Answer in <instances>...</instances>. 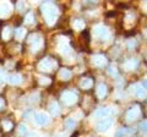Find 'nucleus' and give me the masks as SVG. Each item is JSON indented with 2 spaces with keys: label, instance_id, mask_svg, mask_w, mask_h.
<instances>
[{
  "label": "nucleus",
  "instance_id": "17",
  "mask_svg": "<svg viewBox=\"0 0 147 137\" xmlns=\"http://www.w3.org/2000/svg\"><path fill=\"white\" fill-rule=\"evenodd\" d=\"M92 86H93V80L91 77H85L80 81V87L82 89H90Z\"/></svg>",
  "mask_w": 147,
  "mask_h": 137
},
{
  "label": "nucleus",
  "instance_id": "37",
  "mask_svg": "<svg viewBox=\"0 0 147 137\" xmlns=\"http://www.w3.org/2000/svg\"><path fill=\"white\" fill-rule=\"evenodd\" d=\"M26 137H37V136H36L34 134H28V135H27Z\"/></svg>",
  "mask_w": 147,
  "mask_h": 137
},
{
  "label": "nucleus",
  "instance_id": "10",
  "mask_svg": "<svg viewBox=\"0 0 147 137\" xmlns=\"http://www.w3.org/2000/svg\"><path fill=\"white\" fill-rule=\"evenodd\" d=\"M92 65L94 67H103L107 65V58H105L103 54H94L92 56Z\"/></svg>",
  "mask_w": 147,
  "mask_h": 137
},
{
  "label": "nucleus",
  "instance_id": "34",
  "mask_svg": "<svg viewBox=\"0 0 147 137\" xmlns=\"http://www.w3.org/2000/svg\"><path fill=\"white\" fill-rule=\"evenodd\" d=\"M16 7H17V10H18V11H21V10H24V9L26 7V4H25L24 1H18V3H17V5H16Z\"/></svg>",
  "mask_w": 147,
  "mask_h": 137
},
{
  "label": "nucleus",
  "instance_id": "30",
  "mask_svg": "<svg viewBox=\"0 0 147 137\" xmlns=\"http://www.w3.org/2000/svg\"><path fill=\"white\" fill-rule=\"evenodd\" d=\"M18 134H20V135H25V134H27V126L24 125V124H21L20 126H18Z\"/></svg>",
  "mask_w": 147,
  "mask_h": 137
},
{
  "label": "nucleus",
  "instance_id": "11",
  "mask_svg": "<svg viewBox=\"0 0 147 137\" xmlns=\"http://www.w3.org/2000/svg\"><path fill=\"white\" fill-rule=\"evenodd\" d=\"M112 124H113L112 119L104 118V119H100V120L97 122V125H96V129H97L99 132H103V131H107L108 129H110Z\"/></svg>",
  "mask_w": 147,
  "mask_h": 137
},
{
  "label": "nucleus",
  "instance_id": "32",
  "mask_svg": "<svg viewBox=\"0 0 147 137\" xmlns=\"http://www.w3.org/2000/svg\"><path fill=\"white\" fill-rule=\"evenodd\" d=\"M139 129H140V131H142V132H147V121H142V122H140Z\"/></svg>",
  "mask_w": 147,
  "mask_h": 137
},
{
  "label": "nucleus",
  "instance_id": "27",
  "mask_svg": "<svg viewBox=\"0 0 147 137\" xmlns=\"http://www.w3.org/2000/svg\"><path fill=\"white\" fill-rule=\"evenodd\" d=\"M127 134H129V130L125 129V127H121V129L118 130V132L115 134V137H125Z\"/></svg>",
  "mask_w": 147,
  "mask_h": 137
},
{
  "label": "nucleus",
  "instance_id": "40",
  "mask_svg": "<svg viewBox=\"0 0 147 137\" xmlns=\"http://www.w3.org/2000/svg\"><path fill=\"white\" fill-rule=\"evenodd\" d=\"M146 111H147V104H146Z\"/></svg>",
  "mask_w": 147,
  "mask_h": 137
},
{
  "label": "nucleus",
  "instance_id": "5",
  "mask_svg": "<svg viewBox=\"0 0 147 137\" xmlns=\"http://www.w3.org/2000/svg\"><path fill=\"white\" fill-rule=\"evenodd\" d=\"M129 91H130L131 93H134L139 99H145V98L147 97L146 89L142 87V85H140V83H134V85H131L130 87H129Z\"/></svg>",
  "mask_w": 147,
  "mask_h": 137
},
{
  "label": "nucleus",
  "instance_id": "7",
  "mask_svg": "<svg viewBox=\"0 0 147 137\" xmlns=\"http://www.w3.org/2000/svg\"><path fill=\"white\" fill-rule=\"evenodd\" d=\"M30 43H31V50L32 52H38L43 45V39H42L40 36L33 34V36H31V38H30Z\"/></svg>",
  "mask_w": 147,
  "mask_h": 137
},
{
  "label": "nucleus",
  "instance_id": "1",
  "mask_svg": "<svg viewBox=\"0 0 147 137\" xmlns=\"http://www.w3.org/2000/svg\"><path fill=\"white\" fill-rule=\"evenodd\" d=\"M40 10H42L44 19L49 26H52L57 22L58 16H59V10L53 3H50V1L44 3L42 5V7H40Z\"/></svg>",
  "mask_w": 147,
  "mask_h": 137
},
{
  "label": "nucleus",
  "instance_id": "18",
  "mask_svg": "<svg viewBox=\"0 0 147 137\" xmlns=\"http://www.w3.org/2000/svg\"><path fill=\"white\" fill-rule=\"evenodd\" d=\"M7 82L10 85H20L22 82V77L18 74H11L10 76H7Z\"/></svg>",
  "mask_w": 147,
  "mask_h": 137
},
{
  "label": "nucleus",
  "instance_id": "31",
  "mask_svg": "<svg viewBox=\"0 0 147 137\" xmlns=\"http://www.w3.org/2000/svg\"><path fill=\"white\" fill-rule=\"evenodd\" d=\"M39 83L47 86L50 83V79H48V77H39Z\"/></svg>",
  "mask_w": 147,
  "mask_h": 137
},
{
  "label": "nucleus",
  "instance_id": "39",
  "mask_svg": "<svg viewBox=\"0 0 147 137\" xmlns=\"http://www.w3.org/2000/svg\"><path fill=\"white\" fill-rule=\"evenodd\" d=\"M145 33H146V34H147V30H145Z\"/></svg>",
  "mask_w": 147,
  "mask_h": 137
},
{
  "label": "nucleus",
  "instance_id": "23",
  "mask_svg": "<svg viewBox=\"0 0 147 137\" xmlns=\"http://www.w3.org/2000/svg\"><path fill=\"white\" fill-rule=\"evenodd\" d=\"M64 124H65V127L67 130H71V129H74V127L76 126V120H75V119H72V118H69V119H66V120H65Z\"/></svg>",
  "mask_w": 147,
  "mask_h": 137
},
{
  "label": "nucleus",
  "instance_id": "6",
  "mask_svg": "<svg viewBox=\"0 0 147 137\" xmlns=\"http://www.w3.org/2000/svg\"><path fill=\"white\" fill-rule=\"evenodd\" d=\"M93 33H94L96 37L100 40H107L109 38V31H108L107 27L103 26V25L96 26L93 28Z\"/></svg>",
  "mask_w": 147,
  "mask_h": 137
},
{
  "label": "nucleus",
  "instance_id": "15",
  "mask_svg": "<svg viewBox=\"0 0 147 137\" xmlns=\"http://www.w3.org/2000/svg\"><path fill=\"white\" fill-rule=\"evenodd\" d=\"M107 93H108V87H107V85L105 83H99L98 86H97V89H96V94H97V97L99 98V99H103L105 95H107Z\"/></svg>",
  "mask_w": 147,
  "mask_h": 137
},
{
  "label": "nucleus",
  "instance_id": "33",
  "mask_svg": "<svg viewBox=\"0 0 147 137\" xmlns=\"http://www.w3.org/2000/svg\"><path fill=\"white\" fill-rule=\"evenodd\" d=\"M7 80V77L5 76V74L0 70V85H3V83H5V81Z\"/></svg>",
  "mask_w": 147,
  "mask_h": 137
},
{
  "label": "nucleus",
  "instance_id": "28",
  "mask_svg": "<svg viewBox=\"0 0 147 137\" xmlns=\"http://www.w3.org/2000/svg\"><path fill=\"white\" fill-rule=\"evenodd\" d=\"M136 45H137L136 39H129V40H127V44H126V48H127L129 50H132V49L136 48Z\"/></svg>",
  "mask_w": 147,
  "mask_h": 137
},
{
  "label": "nucleus",
  "instance_id": "12",
  "mask_svg": "<svg viewBox=\"0 0 147 137\" xmlns=\"http://www.w3.org/2000/svg\"><path fill=\"white\" fill-rule=\"evenodd\" d=\"M136 13L134 12V10L132 11H127L125 13V17H124V24H125V26L127 27V28H131V27H134L135 24H136Z\"/></svg>",
  "mask_w": 147,
  "mask_h": 137
},
{
  "label": "nucleus",
  "instance_id": "35",
  "mask_svg": "<svg viewBox=\"0 0 147 137\" xmlns=\"http://www.w3.org/2000/svg\"><path fill=\"white\" fill-rule=\"evenodd\" d=\"M4 104H5V103H4V99L0 98V110H1V109L4 108Z\"/></svg>",
  "mask_w": 147,
  "mask_h": 137
},
{
  "label": "nucleus",
  "instance_id": "22",
  "mask_svg": "<svg viewBox=\"0 0 147 137\" xmlns=\"http://www.w3.org/2000/svg\"><path fill=\"white\" fill-rule=\"evenodd\" d=\"M1 126H3L4 131H6V132L11 131V130L13 129V124H12L10 120H3V121H1Z\"/></svg>",
  "mask_w": 147,
  "mask_h": 137
},
{
  "label": "nucleus",
  "instance_id": "8",
  "mask_svg": "<svg viewBox=\"0 0 147 137\" xmlns=\"http://www.w3.org/2000/svg\"><path fill=\"white\" fill-rule=\"evenodd\" d=\"M58 50L60 52V54L63 55H67V54L71 53V47L67 43V39L66 38H59V42H58Z\"/></svg>",
  "mask_w": 147,
  "mask_h": 137
},
{
  "label": "nucleus",
  "instance_id": "26",
  "mask_svg": "<svg viewBox=\"0 0 147 137\" xmlns=\"http://www.w3.org/2000/svg\"><path fill=\"white\" fill-rule=\"evenodd\" d=\"M34 21V16H33V12L32 11H30L26 15V17H25V24H27V25H30V24H32V22Z\"/></svg>",
  "mask_w": 147,
  "mask_h": 137
},
{
  "label": "nucleus",
  "instance_id": "25",
  "mask_svg": "<svg viewBox=\"0 0 147 137\" xmlns=\"http://www.w3.org/2000/svg\"><path fill=\"white\" fill-rule=\"evenodd\" d=\"M25 34H26V30L25 28H17L15 31V38L16 39H22L25 37Z\"/></svg>",
  "mask_w": 147,
  "mask_h": 137
},
{
  "label": "nucleus",
  "instance_id": "41",
  "mask_svg": "<svg viewBox=\"0 0 147 137\" xmlns=\"http://www.w3.org/2000/svg\"><path fill=\"white\" fill-rule=\"evenodd\" d=\"M146 7H147V1H146Z\"/></svg>",
  "mask_w": 147,
  "mask_h": 137
},
{
  "label": "nucleus",
  "instance_id": "19",
  "mask_svg": "<svg viewBox=\"0 0 147 137\" xmlns=\"http://www.w3.org/2000/svg\"><path fill=\"white\" fill-rule=\"evenodd\" d=\"M72 76V72L69 70V68H61L60 72H59V77L63 80V81H67L70 80Z\"/></svg>",
  "mask_w": 147,
  "mask_h": 137
},
{
  "label": "nucleus",
  "instance_id": "21",
  "mask_svg": "<svg viewBox=\"0 0 147 137\" xmlns=\"http://www.w3.org/2000/svg\"><path fill=\"white\" fill-rule=\"evenodd\" d=\"M72 27L76 31H82L85 28V22L82 20H80V19H76V20L72 21Z\"/></svg>",
  "mask_w": 147,
  "mask_h": 137
},
{
  "label": "nucleus",
  "instance_id": "13",
  "mask_svg": "<svg viewBox=\"0 0 147 137\" xmlns=\"http://www.w3.org/2000/svg\"><path fill=\"white\" fill-rule=\"evenodd\" d=\"M12 5L9 1H0V17H6L11 13Z\"/></svg>",
  "mask_w": 147,
  "mask_h": 137
},
{
  "label": "nucleus",
  "instance_id": "38",
  "mask_svg": "<svg viewBox=\"0 0 147 137\" xmlns=\"http://www.w3.org/2000/svg\"><path fill=\"white\" fill-rule=\"evenodd\" d=\"M59 137H66V136H63V135H60V136H59Z\"/></svg>",
  "mask_w": 147,
  "mask_h": 137
},
{
  "label": "nucleus",
  "instance_id": "2",
  "mask_svg": "<svg viewBox=\"0 0 147 137\" xmlns=\"http://www.w3.org/2000/svg\"><path fill=\"white\" fill-rule=\"evenodd\" d=\"M140 116H141V107L139 105V104H134V105H131L125 113V119H126V121H129V122L135 121L136 119H139Z\"/></svg>",
  "mask_w": 147,
  "mask_h": 137
},
{
  "label": "nucleus",
  "instance_id": "24",
  "mask_svg": "<svg viewBox=\"0 0 147 137\" xmlns=\"http://www.w3.org/2000/svg\"><path fill=\"white\" fill-rule=\"evenodd\" d=\"M10 36H11V28L9 26H6L5 28L3 30V33H1V37H3V39H5V40H7L9 38H10Z\"/></svg>",
  "mask_w": 147,
  "mask_h": 137
},
{
  "label": "nucleus",
  "instance_id": "20",
  "mask_svg": "<svg viewBox=\"0 0 147 137\" xmlns=\"http://www.w3.org/2000/svg\"><path fill=\"white\" fill-rule=\"evenodd\" d=\"M49 111L50 114H52L53 116H58L59 115V105H58V103L57 102H50L49 103Z\"/></svg>",
  "mask_w": 147,
  "mask_h": 137
},
{
  "label": "nucleus",
  "instance_id": "16",
  "mask_svg": "<svg viewBox=\"0 0 147 137\" xmlns=\"http://www.w3.org/2000/svg\"><path fill=\"white\" fill-rule=\"evenodd\" d=\"M110 114H112V109L110 108H100L94 113V116L98 119H104V118H108Z\"/></svg>",
  "mask_w": 147,
  "mask_h": 137
},
{
  "label": "nucleus",
  "instance_id": "4",
  "mask_svg": "<svg viewBox=\"0 0 147 137\" xmlns=\"http://www.w3.org/2000/svg\"><path fill=\"white\" fill-rule=\"evenodd\" d=\"M77 99H79V95L74 91H65V92L61 93V100L65 104H67V105L75 104L77 102Z\"/></svg>",
  "mask_w": 147,
  "mask_h": 137
},
{
  "label": "nucleus",
  "instance_id": "3",
  "mask_svg": "<svg viewBox=\"0 0 147 137\" xmlns=\"http://www.w3.org/2000/svg\"><path fill=\"white\" fill-rule=\"evenodd\" d=\"M54 67H57V61L53 60L52 58H43L38 62V70L44 72H50Z\"/></svg>",
  "mask_w": 147,
  "mask_h": 137
},
{
  "label": "nucleus",
  "instance_id": "29",
  "mask_svg": "<svg viewBox=\"0 0 147 137\" xmlns=\"http://www.w3.org/2000/svg\"><path fill=\"white\" fill-rule=\"evenodd\" d=\"M108 74L110 76H113V77H118V70H117V67L115 66H110L109 70H108Z\"/></svg>",
  "mask_w": 147,
  "mask_h": 137
},
{
  "label": "nucleus",
  "instance_id": "14",
  "mask_svg": "<svg viewBox=\"0 0 147 137\" xmlns=\"http://www.w3.org/2000/svg\"><path fill=\"white\" fill-rule=\"evenodd\" d=\"M137 66H139V60L135 58L127 59V60H125L123 62V68L125 71H132V70H135Z\"/></svg>",
  "mask_w": 147,
  "mask_h": 137
},
{
  "label": "nucleus",
  "instance_id": "9",
  "mask_svg": "<svg viewBox=\"0 0 147 137\" xmlns=\"http://www.w3.org/2000/svg\"><path fill=\"white\" fill-rule=\"evenodd\" d=\"M33 119H34V122L39 126H44V125H48L49 124V116L47 115L45 113H34L33 114Z\"/></svg>",
  "mask_w": 147,
  "mask_h": 137
},
{
  "label": "nucleus",
  "instance_id": "36",
  "mask_svg": "<svg viewBox=\"0 0 147 137\" xmlns=\"http://www.w3.org/2000/svg\"><path fill=\"white\" fill-rule=\"evenodd\" d=\"M142 87H144L145 89H147V80H145V81H142Z\"/></svg>",
  "mask_w": 147,
  "mask_h": 137
}]
</instances>
